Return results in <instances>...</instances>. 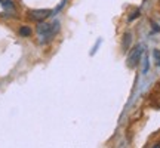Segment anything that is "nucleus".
<instances>
[{
	"label": "nucleus",
	"mask_w": 160,
	"mask_h": 148,
	"mask_svg": "<svg viewBox=\"0 0 160 148\" xmlns=\"http://www.w3.org/2000/svg\"><path fill=\"white\" fill-rule=\"evenodd\" d=\"M153 147H154V148H159V147H160V142H157V144H154V145H153Z\"/></svg>",
	"instance_id": "11"
},
{
	"label": "nucleus",
	"mask_w": 160,
	"mask_h": 148,
	"mask_svg": "<svg viewBox=\"0 0 160 148\" xmlns=\"http://www.w3.org/2000/svg\"><path fill=\"white\" fill-rule=\"evenodd\" d=\"M52 13L53 11L51 9H33V11H28V18L31 21L40 22V21H45L46 18H49Z\"/></svg>",
	"instance_id": "2"
},
{
	"label": "nucleus",
	"mask_w": 160,
	"mask_h": 148,
	"mask_svg": "<svg viewBox=\"0 0 160 148\" xmlns=\"http://www.w3.org/2000/svg\"><path fill=\"white\" fill-rule=\"evenodd\" d=\"M0 5L3 6L5 9H9V11L13 9V3H12V0H0Z\"/></svg>",
	"instance_id": "5"
},
{
	"label": "nucleus",
	"mask_w": 160,
	"mask_h": 148,
	"mask_svg": "<svg viewBox=\"0 0 160 148\" xmlns=\"http://www.w3.org/2000/svg\"><path fill=\"white\" fill-rule=\"evenodd\" d=\"M151 24H153V30H154L156 33H159V31H160V28H159V25H157V24H156V22H151Z\"/></svg>",
	"instance_id": "10"
},
{
	"label": "nucleus",
	"mask_w": 160,
	"mask_h": 148,
	"mask_svg": "<svg viewBox=\"0 0 160 148\" xmlns=\"http://www.w3.org/2000/svg\"><path fill=\"white\" fill-rule=\"evenodd\" d=\"M18 33H19L21 37H30L33 31H31V27H28V25H22V27H19V31H18Z\"/></svg>",
	"instance_id": "4"
},
{
	"label": "nucleus",
	"mask_w": 160,
	"mask_h": 148,
	"mask_svg": "<svg viewBox=\"0 0 160 148\" xmlns=\"http://www.w3.org/2000/svg\"><path fill=\"white\" fill-rule=\"evenodd\" d=\"M144 53V46L142 45H137L131 52H129V57H128V67L129 68H135L138 67V64L141 61V57Z\"/></svg>",
	"instance_id": "1"
},
{
	"label": "nucleus",
	"mask_w": 160,
	"mask_h": 148,
	"mask_svg": "<svg viewBox=\"0 0 160 148\" xmlns=\"http://www.w3.org/2000/svg\"><path fill=\"white\" fill-rule=\"evenodd\" d=\"M148 67H150V64H148V58L145 57L144 58V68H142V73L145 74L147 71H148Z\"/></svg>",
	"instance_id": "7"
},
{
	"label": "nucleus",
	"mask_w": 160,
	"mask_h": 148,
	"mask_svg": "<svg viewBox=\"0 0 160 148\" xmlns=\"http://www.w3.org/2000/svg\"><path fill=\"white\" fill-rule=\"evenodd\" d=\"M139 15H141V11L138 9V11H135V12H133V13L131 15V17H129V21H133V19H137Z\"/></svg>",
	"instance_id": "8"
},
{
	"label": "nucleus",
	"mask_w": 160,
	"mask_h": 148,
	"mask_svg": "<svg viewBox=\"0 0 160 148\" xmlns=\"http://www.w3.org/2000/svg\"><path fill=\"white\" fill-rule=\"evenodd\" d=\"M65 3H67V0H62V2H61V3L58 5V7H57V9L53 11V13H58V12H59V11H61V9H62V7H64V6H65Z\"/></svg>",
	"instance_id": "9"
},
{
	"label": "nucleus",
	"mask_w": 160,
	"mask_h": 148,
	"mask_svg": "<svg viewBox=\"0 0 160 148\" xmlns=\"http://www.w3.org/2000/svg\"><path fill=\"white\" fill-rule=\"evenodd\" d=\"M153 58H154L156 65H159L160 67V51L159 49H153Z\"/></svg>",
	"instance_id": "6"
},
{
	"label": "nucleus",
	"mask_w": 160,
	"mask_h": 148,
	"mask_svg": "<svg viewBox=\"0 0 160 148\" xmlns=\"http://www.w3.org/2000/svg\"><path fill=\"white\" fill-rule=\"evenodd\" d=\"M131 42H132V33L131 31H128V33L123 34V43H122L125 51H128V49L131 47Z\"/></svg>",
	"instance_id": "3"
}]
</instances>
